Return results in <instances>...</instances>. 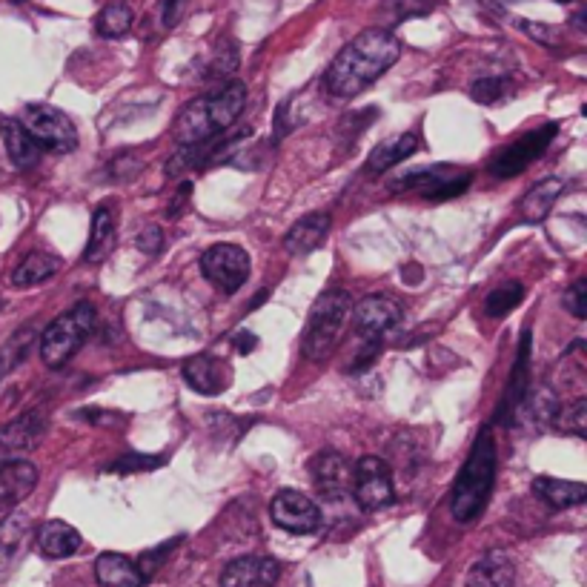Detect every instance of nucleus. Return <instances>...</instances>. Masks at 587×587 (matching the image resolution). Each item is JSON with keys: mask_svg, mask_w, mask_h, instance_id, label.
I'll return each mask as SVG.
<instances>
[{"mask_svg": "<svg viewBox=\"0 0 587 587\" xmlns=\"http://www.w3.org/2000/svg\"><path fill=\"white\" fill-rule=\"evenodd\" d=\"M401 41L387 29H364L347 43L324 72V89L333 98H356L399 61Z\"/></svg>", "mask_w": 587, "mask_h": 587, "instance_id": "f257e3e1", "label": "nucleus"}, {"mask_svg": "<svg viewBox=\"0 0 587 587\" xmlns=\"http://www.w3.org/2000/svg\"><path fill=\"white\" fill-rule=\"evenodd\" d=\"M496 439L490 433V427L479 430V436L473 441V450L462 464L453 493H450V513L459 525H470L484 513V507L493 496V484H496Z\"/></svg>", "mask_w": 587, "mask_h": 587, "instance_id": "f03ea898", "label": "nucleus"}, {"mask_svg": "<svg viewBox=\"0 0 587 587\" xmlns=\"http://www.w3.org/2000/svg\"><path fill=\"white\" fill-rule=\"evenodd\" d=\"M353 315V298L344 290H327L315 298L304 336H301V356L307 361H324L333 356L344 327Z\"/></svg>", "mask_w": 587, "mask_h": 587, "instance_id": "7ed1b4c3", "label": "nucleus"}, {"mask_svg": "<svg viewBox=\"0 0 587 587\" xmlns=\"http://www.w3.org/2000/svg\"><path fill=\"white\" fill-rule=\"evenodd\" d=\"M98 313L89 301L75 304L72 310L58 315L41 333V358L46 367H63L86 344V338L95 330Z\"/></svg>", "mask_w": 587, "mask_h": 587, "instance_id": "20e7f679", "label": "nucleus"}, {"mask_svg": "<svg viewBox=\"0 0 587 587\" xmlns=\"http://www.w3.org/2000/svg\"><path fill=\"white\" fill-rule=\"evenodd\" d=\"M473 184V172L450 164H433V167L413 169L390 181V192H416L424 201H450L464 195Z\"/></svg>", "mask_w": 587, "mask_h": 587, "instance_id": "39448f33", "label": "nucleus"}, {"mask_svg": "<svg viewBox=\"0 0 587 587\" xmlns=\"http://www.w3.org/2000/svg\"><path fill=\"white\" fill-rule=\"evenodd\" d=\"M21 124L26 132L41 144V149L52 152H72L78 147V132L72 118L49 104H29L23 109Z\"/></svg>", "mask_w": 587, "mask_h": 587, "instance_id": "423d86ee", "label": "nucleus"}, {"mask_svg": "<svg viewBox=\"0 0 587 587\" xmlns=\"http://www.w3.org/2000/svg\"><path fill=\"white\" fill-rule=\"evenodd\" d=\"M350 493L361 510H384L396 502V487H393V470L390 464L378 456H364L353 467V484Z\"/></svg>", "mask_w": 587, "mask_h": 587, "instance_id": "0eeeda50", "label": "nucleus"}, {"mask_svg": "<svg viewBox=\"0 0 587 587\" xmlns=\"http://www.w3.org/2000/svg\"><path fill=\"white\" fill-rule=\"evenodd\" d=\"M556 132H559V124H545L539 126V129H530L525 132L519 141H513V144H507L504 149H499L496 155H493V161L487 164L490 169V175H496V178H516L519 172H525L533 161H539L542 155L547 152V147L553 144V138H556Z\"/></svg>", "mask_w": 587, "mask_h": 587, "instance_id": "6e6552de", "label": "nucleus"}, {"mask_svg": "<svg viewBox=\"0 0 587 587\" xmlns=\"http://www.w3.org/2000/svg\"><path fill=\"white\" fill-rule=\"evenodd\" d=\"M201 273L221 293H238L250 278V255L235 244H215L201 255Z\"/></svg>", "mask_w": 587, "mask_h": 587, "instance_id": "1a4fd4ad", "label": "nucleus"}, {"mask_svg": "<svg viewBox=\"0 0 587 587\" xmlns=\"http://www.w3.org/2000/svg\"><path fill=\"white\" fill-rule=\"evenodd\" d=\"M270 516L281 530L295 536H310L321 527V507L301 490H278L270 502Z\"/></svg>", "mask_w": 587, "mask_h": 587, "instance_id": "9d476101", "label": "nucleus"}, {"mask_svg": "<svg viewBox=\"0 0 587 587\" xmlns=\"http://www.w3.org/2000/svg\"><path fill=\"white\" fill-rule=\"evenodd\" d=\"M353 318H356V333L361 341H373V338L381 341L393 327H399L404 310L390 295H367L358 301V307H353Z\"/></svg>", "mask_w": 587, "mask_h": 587, "instance_id": "9b49d317", "label": "nucleus"}, {"mask_svg": "<svg viewBox=\"0 0 587 587\" xmlns=\"http://www.w3.org/2000/svg\"><path fill=\"white\" fill-rule=\"evenodd\" d=\"M307 473H310V482L315 484V490L330 499L338 502L350 493V484H353V467L344 459V453L338 450H321L315 453L310 464H307Z\"/></svg>", "mask_w": 587, "mask_h": 587, "instance_id": "f8f14e48", "label": "nucleus"}, {"mask_svg": "<svg viewBox=\"0 0 587 587\" xmlns=\"http://www.w3.org/2000/svg\"><path fill=\"white\" fill-rule=\"evenodd\" d=\"M46 413L43 410H26L18 419L0 427V459H15L18 453L35 450L46 436Z\"/></svg>", "mask_w": 587, "mask_h": 587, "instance_id": "ddd939ff", "label": "nucleus"}, {"mask_svg": "<svg viewBox=\"0 0 587 587\" xmlns=\"http://www.w3.org/2000/svg\"><path fill=\"white\" fill-rule=\"evenodd\" d=\"M281 565L273 556H241L221 573V587H275Z\"/></svg>", "mask_w": 587, "mask_h": 587, "instance_id": "4468645a", "label": "nucleus"}, {"mask_svg": "<svg viewBox=\"0 0 587 587\" xmlns=\"http://www.w3.org/2000/svg\"><path fill=\"white\" fill-rule=\"evenodd\" d=\"M38 467L26 459H0V513L15 510L35 490Z\"/></svg>", "mask_w": 587, "mask_h": 587, "instance_id": "2eb2a0df", "label": "nucleus"}, {"mask_svg": "<svg viewBox=\"0 0 587 587\" xmlns=\"http://www.w3.org/2000/svg\"><path fill=\"white\" fill-rule=\"evenodd\" d=\"M527 390H530V330H525V336H522L519 353H516V364H513L510 378H507V390H504L502 407H499V416H496L499 424H513Z\"/></svg>", "mask_w": 587, "mask_h": 587, "instance_id": "dca6fc26", "label": "nucleus"}, {"mask_svg": "<svg viewBox=\"0 0 587 587\" xmlns=\"http://www.w3.org/2000/svg\"><path fill=\"white\" fill-rule=\"evenodd\" d=\"M187 384L201 396H218L230 387V367L215 356H195L184 364Z\"/></svg>", "mask_w": 587, "mask_h": 587, "instance_id": "f3484780", "label": "nucleus"}, {"mask_svg": "<svg viewBox=\"0 0 587 587\" xmlns=\"http://www.w3.org/2000/svg\"><path fill=\"white\" fill-rule=\"evenodd\" d=\"M204 104H207V115H210V124L215 126V132H227L238 121V115L244 112L247 86L241 81H227L215 95L204 98Z\"/></svg>", "mask_w": 587, "mask_h": 587, "instance_id": "a211bd4d", "label": "nucleus"}, {"mask_svg": "<svg viewBox=\"0 0 587 587\" xmlns=\"http://www.w3.org/2000/svg\"><path fill=\"white\" fill-rule=\"evenodd\" d=\"M0 138L9 161L18 169H32L41 161V144L26 132V126L18 118H0Z\"/></svg>", "mask_w": 587, "mask_h": 587, "instance_id": "6ab92c4d", "label": "nucleus"}, {"mask_svg": "<svg viewBox=\"0 0 587 587\" xmlns=\"http://www.w3.org/2000/svg\"><path fill=\"white\" fill-rule=\"evenodd\" d=\"M516 585V565L504 550L484 553L476 565L467 570V587H513Z\"/></svg>", "mask_w": 587, "mask_h": 587, "instance_id": "aec40b11", "label": "nucleus"}, {"mask_svg": "<svg viewBox=\"0 0 587 587\" xmlns=\"http://www.w3.org/2000/svg\"><path fill=\"white\" fill-rule=\"evenodd\" d=\"M562 192H565V181L562 178H556V175L542 178L539 184H533L525 192V198L519 204V218L525 224H542L547 215H550V210H553V204L559 201Z\"/></svg>", "mask_w": 587, "mask_h": 587, "instance_id": "412c9836", "label": "nucleus"}, {"mask_svg": "<svg viewBox=\"0 0 587 587\" xmlns=\"http://www.w3.org/2000/svg\"><path fill=\"white\" fill-rule=\"evenodd\" d=\"M327 232H330V212L304 215L298 224H293V230L284 235V250L290 255H307L324 244Z\"/></svg>", "mask_w": 587, "mask_h": 587, "instance_id": "4be33fe9", "label": "nucleus"}, {"mask_svg": "<svg viewBox=\"0 0 587 587\" xmlns=\"http://www.w3.org/2000/svg\"><path fill=\"white\" fill-rule=\"evenodd\" d=\"M172 135L178 141V147H195V144H204L210 141L215 132V126L210 124V115H207V104L204 98L192 101V104L178 115V121L172 126Z\"/></svg>", "mask_w": 587, "mask_h": 587, "instance_id": "5701e85b", "label": "nucleus"}, {"mask_svg": "<svg viewBox=\"0 0 587 587\" xmlns=\"http://www.w3.org/2000/svg\"><path fill=\"white\" fill-rule=\"evenodd\" d=\"M81 545H84L81 533L61 519L43 522L38 530V550L46 559H69L81 550Z\"/></svg>", "mask_w": 587, "mask_h": 587, "instance_id": "b1692460", "label": "nucleus"}, {"mask_svg": "<svg viewBox=\"0 0 587 587\" xmlns=\"http://www.w3.org/2000/svg\"><path fill=\"white\" fill-rule=\"evenodd\" d=\"M95 579L101 587H144V576L124 553H101L95 562Z\"/></svg>", "mask_w": 587, "mask_h": 587, "instance_id": "393cba45", "label": "nucleus"}, {"mask_svg": "<svg viewBox=\"0 0 587 587\" xmlns=\"http://www.w3.org/2000/svg\"><path fill=\"white\" fill-rule=\"evenodd\" d=\"M533 493L553 510H567L587 499V487L582 482H562L553 476H539L533 479Z\"/></svg>", "mask_w": 587, "mask_h": 587, "instance_id": "a878e982", "label": "nucleus"}, {"mask_svg": "<svg viewBox=\"0 0 587 587\" xmlns=\"http://www.w3.org/2000/svg\"><path fill=\"white\" fill-rule=\"evenodd\" d=\"M416 149H419V135L416 132H401V135L373 149V155L367 161V172H387V169L399 167Z\"/></svg>", "mask_w": 587, "mask_h": 587, "instance_id": "bb28decb", "label": "nucleus"}, {"mask_svg": "<svg viewBox=\"0 0 587 587\" xmlns=\"http://www.w3.org/2000/svg\"><path fill=\"white\" fill-rule=\"evenodd\" d=\"M29 533H32V522L26 513H12L0 522V579L9 573Z\"/></svg>", "mask_w": 587, "mask_h": 587, "instance_id": "cd10ccee", "label": "nucleus"}, {"mask_svg": "<svg viewBox=\"0 0 587 587\" xmlns=\"http://www.w3.org/2000/svg\"><path fill=\"white\" fill-rule=\"evenodd\" d=\"M115 250V218L112 210L98 207L92 215V230H89V244L84 250L86 264H101Z\"/></svg>", "mask_w": 587, "mask_h": 587, "instance_id": "c85d7f7f", "label": "nucleus"}, {"mask_svg": "<svg viewBox=\"0 0 587 587\" xmlns=\"http://www.w3.org/2000/svg\"><path fill=\"white\" fill-rule=\"evenodd\" d=\"M61 270V258L49 252H29L21 264L12 270V284L15 287H38L43 281L55 278Z\"/></svg>", "mask_w": 587, "mask_h": 587, "instance_id": "c756f323", "label": "nucleus"}, {"mask_svg": "<svg viewBox=\"0 0 587 587\" xmlns=\"http://www.w3.org/2000/svg\"><path fill=\"white\" fill-rule=\"evenodd\" d=\"M559 399H556V393L550 390V387H542V390H527V396L519 404V410H525L527 419L533 421L536 427H550L553 419H556V413H559ZM519 416V413H516Z\"/></svg>", "mask_w": 587, "mask_h": 587, "instance_id": "7c9ffc66", "label": "nucleus"}, {"mask_svg": "<svg viewBox=\"0 0 587 587\" xmlns=\"http://www.w3.org/2000/svg\"><path fill=\"white\" fill-rule=\"evenodd\" d=\"M132 21H135V15L126 3H109L98 12L95 29H98L101 38H124L126 32L132 29Z\"/></svg>", "mask_w": 587, "mask_h": 587, "instance_id": "2f4dec72", "label": "nucleus"}, {"mask_svg": "<svg viewBox=\"0 0 587 587\" xmlns=\"http://www.w3.org/2000/svg\"><path fill=\"white\" fill-rule=\"evenodd\" d=\"M522 298H525V287L519 281H507L484 298V313L490 318H504L513 307L522 304Z\"/></svg>", "mask_w": 587, "mask_h": 587, "instance_id": "473e14b6", "label": "nucleus"}, {"mask_svg": "<svg viewBox=\"0 0 587 587\" xmlns=\"http://www.w3.org/2000/svg\"><path fill=\"white\" fill-rule=\"evenodd\" d=\"M32 336H35V327H23V330H18L15 336L0 347V376H6L9 370H15L23 358H26L29 347H32Z\"/></svg>", "mask_w": 587, "mask_h": 587, "instance_id": "72a5a7b5", "label": "nucleus"}, {"mask_svg": "<svg viewBox=\"0 0 587 587\" xmlns=\"http://www.w3.org/2000/svg\"><path fill=\"white\" fill-rule=\"evenodd\" d=\"M553 427H559L562 433H573L579 439L587 436V399H576L567 407H559Z\"/></svg>", "mask_w": 587, "mask_h": 587, "instance_id": "f704fd0d", "label": "nucleus"}, {"mask_svg": "<svg viewBox=\"0 0 587 587\" xmlns=\"http://www.w3.org/2000/svg\"><path fill=\"white\" fill-rule=\"evenodd\" d=\"M167 456H147V453H124L121 459H115L112 464H106V473H144V470H155V467H164Z\"/></svg>", "mask_w": 587, "mask_h": 587, "instance_id": "c9c22d12", "label": "nucleus"}, {"mask_svg": "<svg viewBox=\"0 0 587 587\" xmlns=\"http://www.w3.org/2000/svg\"><path fill=\"white\" fill-rule=\"evenodd\" d=\"M507 92H510V81L507 78H482V81H476V84L470 86V98L487 106L502 101Z\"/></svg>", "mask_w": 587, "mask_h": 587, "instance_id": "e433bc0d", "label": "nucleus"}, {"mask_svg": "<svg viewBox=\"0 0 587 587\" xmlns=\"http://www.w3.org/2000/svg\"><path fill=\"white\" fill-rule=\"evenodd\" d=\"M178 542H181V539H172V542H164L161 547L147 550V553H141V556H138V562H135V565H138V570H141L144 582H149V579L161 570V565L167 562V556L175 550V547H178Z\"/></svg>", "mask_w": 587, "mask_h": 587, "instance_id": "4c0bfd02", "label": "nucleus"}, {"mask_svg": "<svg viewBox=\"0 0 587 587\" xmlns=\"http://www.w3.org/2000/svg\"><path fill=\"white\" fill-rule=\"evenodd\" d=\"M562 304H565V310L573 315V318H579V321L585 318L587 315V281L585 278H579V281H576V284L567 290L565 301H562Z\"/></svg>", "mask_w": 587, "mask_h": 587, "instance_id": "58836bf2", "label": "nucleus"}, {"mask_svg": "<svg viewBox=\"0 0 587 587\" xmlns=\"http://www.w3.org/2000/svg\"><path fill=\"white\" fill-rule=\"evenodd\" d=\"M135 244H138V250L144 252V255L155 258V255H161V250H164V232H161L158 224H147L144 230L138 232Z\"/></svg>", "mask_w": 587, "mask_h": 587, "instance_id": "ea45409f", "label": "nucleus"}, {"mask_svg": "<svg viewBox=\"0 0 587 587\" xmlns=\"http://www.w3.org/2000/svg\"><path fill=\"white\" fill-rule=\"evenodd\" d=\"M522 29H525L530 38H536L539 43H545V46H559V38H556V32L550 29V26H539V23H522Z\"/></svg>", "mask_w": 587, "mask_h": 587, "instance_id": "a19ab883", "label": "nucleus"}, {"mask_svg": "<svg viewBox=\"0 0 587 587\" xmlns=\"http://www.w3.org/2000/svg\"><path fill=\"white\" fill-rule=\"evenodd\" d=\"M189 192H192V184H189V181H184V184L178 187V195L172 198V207H169V210H167L169 218H172V215H181V207L187 204Z\"/></svg>", "mask_w": 587, "mask_h": 587, "instance_id": "79ce46f5", "label": "nucleus"}, {"mask_svg": "<svg viewBox=\"0 0 587 587\" xmlns=\"http://www.w3.org/2000/svg\"><path fill=\"white\" fill-rule=\"evenodd\" d=\"M255 336L252 333H235V347H238V353H252L255 350Z\"/></svg>", "mask_w": 587, "mask_h": 587, "instance_id": "37998d69", "label": "nucleus"}, {"mask_svg": "<svg viewBox=\"0 0 587 587\" xmlns=\"http://www.w3.org/2000/svg\"><path fill=\"white\" fill-rule=\"evenodd\" d=\"M178 3L181 0H167V6H164V21L175 23V12H178Z\"/></svg>", "mask_w": 587, "mask_h": 587, "instance_id": "c03bdc74", "label": "nucleus"}, {"mask_svg": "<svg viewBox=\"0 0 587 587\" xmlns=\"http://www.w3.org/2000/svg\"><path fill=\"white\" fill-rule=\"evenodd\" d=\"M15 3H23V0H15Z\"/></svg>", "mask_w": 587, "mask_h": 587, "instance_id": "a18cd8bd", "label": "nucleus"}, {"mask_svg": "<svg viewBox=\"0 0 587 587\" xmlns=\"http://www.w3.org/2000/svg\"><path fill=\"white\" fill-rule=\"evenodd\" d=\"M0 378H3V376H0Z\"/></svg>", "mask_w": 587, "mask_h": 587, "instance_id": "49530a36", "label": "nucleus"}]
</instances>
